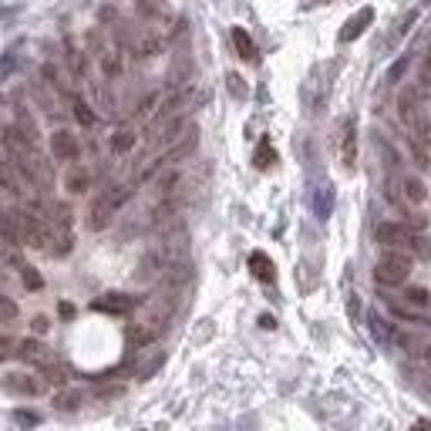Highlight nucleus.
Listing matches in <instances>:
<instances>
[{
  "mask_svg": "<svg viewBox=\"0 0 431 431\" xmlns=\"http://www.w3.org/2000/svg\"><path fill=\"white\" fill-rule=\"evenodd\" d=\"M78 401H81V394H78V391H64V394H58V401H54V405L61 408V411H75Z\"/></svg>",
  "mask_w": 431,
  "mask_h": 431,
  "instance_id": "4c0bfd02",
  "label": "nucleus"
},
{
  "mask_svg": "<svg viewBox=\"0 0 431 431\" xmlns=\"http://www.w3.org/2000/svg\"><path fill=\"white\" fill-rule=\"evenodd\" d=\"M179 182H182V176H179V169H165L162 176L155 179V196H172V192L179 189Z\"/></svg>",
  "mask_w": 431,
  "mask_h": 431,
  "instance_id": "6ab92c4d",
  "label": "nucleus"
},
{
  "mask_svg": "<svg viewBox=\"0 0 431 431\" xmlns=\"http://www.w3.org/2000/svg\"><path fill=\"white\" fill-rule=\"evenodd\" d=\"M425 357H428V361H431V344H428V351H425Z\"/></svg>",
  "mask_w": 431,
  "mask_h": 431,
  "instance_id": "09e8293b",
  "label": "nucleus"
},
{
  "mask_svg": "<svg viewBox=\"0 0 431 431\" xmlns=\"http://www.w3.org/2000/svg\"><path fill=\"white\" fill-rule=\"evenodd\" d=\"M7 216L14 219V226H17V233H21V243L34 246V250H44V246L51 243L48 226H44V219H41V216L27 213V209H11Z\"/></svg>",
  "mask_w": 431,
  "mask_h": 431,
  "instance_id": "7ed1b4c3",
  "label": "nucleus"
},
{
  "mask_svg": "<svg viewBox=\"0 0 431 431\" xmlns=\"http://www.w3.org/2000/svg\"><path fill=\"white\" fill-rule=\"evenodd\" d=\"M102 71H105V78H108V81H115V78L122 75V61H118V54H115V51H105L102 54Z\"/></svg>",
  "mask_w": 431,
  "mask_h": 431,
  "instance_id": "c85d7f7f",
  "label": "nucleus"
},
{
  "mask_svg": "<svg viewBox=\"0 0 431 431\" xmlns=\"http://www.w3.org/2000/svg\"><path fill=\"white\" fill-rule=\"evenodd\" d=\"M374 236H378V243L388 246V250H415L418 256H431L428 240L421 236L418 229H411V223H381V226L374 229Z\"/></svg>",
  "mask_w": 431,
  "mask_h": 431,
  "instance_id": "f257e3e1",
  "label": "nucleus"
},
{
  "mask_svg": "<svg viewBox=\"0 0 431 431\" xmlns=\"http://www.w3.org/2000/svg\"><path fill=\"white\" fill-rule=\"evenodd\" d=\"M162 273V256L159 253H145L139 263V280H152Z\"/></svg>",
  "mask_w": 431,
  "mask_h": 431,
  "instance_id": "4be33fe9",
  "label": "nucleus"
},
{
  "mask_svg": "<svg viewBox=\"0 0 431 431\" xmlns=\"http://www.w3.org/2000/svg\"><path fill=\"white\" fill-rule=\"evenodd\" d=\"M31 330H34V334H48V330H51V320L44 317V314H38V317L31 320Z\"/></svg>",
  "mask_w": 431,
  "mask_h": 431,
  "instance_id": "37998d69",
  "label": "nucleus"
},
{
  "mask_svg": "<svg viewBox=\"0 0 431 431\" xmlns=\"http://www.w3.org/2000/svg\"><path fill=\"white\" fill-rule=\"evenodd\" d=\"M17 354L24 357V361H34V364H41V368H44V364H51V361H54V357L48 354V347H44L41 341H34V337H27V341L17 344Z\"/></svg>",
  "mask_w": 431,
  "mask_h": 431,
  "instance_id": "f8f14e48",
  "label": "nucleus"
},
{
  "mask_svg": "<svg viewBox=\"0 0 431 431\" xmlns=\"http://www.w3.org/2000/svg\"><path fill=\"white\" fill-rule=\"evenodd\" d=\"M21 280H24V287H27L31 293L44 287V280H41V273H38L34 267H27V263H21Z\"/></svg>",
  "mask_w": 431,
  "mask_h": 431,
  "instance_id": "7c9ffc66",
  "label": "nucleus"
},
{
  "mask_svg": "<svg viewBox=\"0 0 431 431\" xmlns=\"http://www.w3.org/2000/svg\"><path fill=\"white\" fill-rule=\"evenodd\" d=\"M233 48H236V54H240L243 61H253L256 58V44L246 34V27H233Z\"/></svg>",
  "mask_w": 431,
  "mask_h": 431,
  "instance_id": "f3484780",
  "label": "nucleus"
},
{
  "mask_svg": "<svg viewBox=\"0 0 431 431\" xmlns=\"http://www.w3.org/2000/svg\"><path fill=\"white\" fill-rule=\"evenodd\" d=\"M41 374L51 381V384H64V381H68V371H64V364H58V361L44 364V368H41Z\"/></svg>",
  "mask_w": 431,
  "mask_h": 431,
  "instance_id": "2f4dec72",
  "label": "nucleus"
},
{
  "mask_svg": "<svg viewBox=\"0 0 431 431\" xmlns=\"http://www.w3.org/2000/svg\"><path fill=\"white\" fill-rule=\"evenodd\" d=\"M14 354H17V341L11 334H0V361H11Z\"/></svg>",
  "mask_w": 431,
  "mask_h": 431,
  "instance_id": "58836bf2",
  "label": "nucleus"
},
{
  "mask_svg": "<svg viewBox=\"0 0 431 431\" xmlns=\"http://www.w3.org/2000/svg\"><path fill=\"white\" fill-rule=\"evenodd\" d=\"M51 155L58 162H75L81 155V145H78V135H71L68 128H58L51 135Z\"/></svg>",
  "mask_w": 431,
  "mask_h": 431,
  "instance_id": "423d86ee",
  "label": "nucleus"
},
{
  "mask_svg": "<svg viewBox=\"0 0 431 431\" xmlns=\"http://www.w3.org/2000/svg\"><path fill=\"white\" fill-rule=\"evenodd\" d=\"M102 196H105V199H108V203L115 206V209H118V206H125V203H128V189H125V186H108V189H105Z\"/></svg>",
  "mask_w": 431,
  "mask_h": 431,
  "instance_id": "72a5a7b5",
  "label": "nucleus"
},
{
  "mask_svg": "<svg viewBox=\"0 0 431 431\" xmlns=\"http://www.w3.org/2000/svg\"><path fill=\"white\" fill-rule=\"evenodd\" d=\"M273 162H277V152H273L270 139H263V142H260V149H256V155H253V165H256V169H270Z\"/></svg>",
  "mask_w": 431,
  "mask_h": 431,
  "instance_id": "393cba45",
  "label": "nucleus"
},
{
  "mask_svg": "<svg viewBox=\"0 0 431 431\" xmlns=\"http://www.w3.org/2000/svg\"><path fill=\"white\" fill-rule=\"evenodd\" d=\"M398 112H401V122H405L411 132L421 125V118H418V95H415V91H405V95L398 98Z\"/></svg>",
  "mask_w": 431,
  "mask_h": 431,
  "instance_id": "4468645a",
  "label": "nucleus"
},
{
  "mask_svg": "<svg viewBox=\"0 0 431 431\" xmlns=\"http://www.w3.org/2000/svg\"><path fill=\"white\" fill-rule=\"evenodd\" d=\"M405 300L411 307H418V310H428L431 307V293L425 290V287H408L405 290Z\"/></svg>",
  "mask_w": 431,
  "mask_h": 431,
  "instance_id": "a878e982",
  "label": "nucleus"
},
{
  "mask_svg": "<svg viewBox=\"0 0 431 431\" xmlns=\"http://www.w3.org/2000/svg\"><path fill=\"white\" fill-rule=\"evenodd\" d=\"M378 149H381V155L388 159V169H394V165H398V155H394V149H391V145H388V142H384V139H378Z\"/></svg>",
  "mask_w": 431,
  "mask_h": 431,
  "instance_id": "79ce46f5",
  "label": "nucleus"
},
{
  "mask_svg": "<svg viewBox=\"0 0 431 431\" xmlns=\"http://www.w3.org/2000/svg\"><path fill=\"white\" fill-rule=\"evenodd\" d=\"M14 118H17V128L24 132L27 139L38 142V125H34V118L27 115V108H21V105H17V108H14Z\"/></svg>",
  "mask_w": 431,
  "mask_h": 431,
  "instance_id": "5701e85b",
  "label": "nucleus"
},
{
  "mask_svg": "<svg viewBox=\"0 0 431 431\" xmlns=\"http://www.w3.org/2000/svg\"><path fill=\"white\" fill-rule=\"evenodd\" d=\"M14 64H17V54H14V51H7L4 58H0V85L7 81V75L14 71Z\"/></svg>",
  "mask_w": 431,
  "mask_h": 431,
  "instance_id": "ea45409f",
  "label": "nucleus"
},
{
  "mask_svg": "<svg viewBox=\"0 0 431 431\" xmlns=\"http://www.w3.org/2000/svg\"><path fill=\"white\" fill-rule=\"evenodd\" d=\"M408 64H411V58H398V61L391 64V68H388V78H384V81H388V85H398V81H401V78H405V71H408Z\"/></svg>",
  "mask_w": 431,
  "mask_h": 431,
  "instance_id": "473e14b6",
  "label": "nucleus"
},
{
  "mask_svg": "<svg viewBox=\"0 0 431 431\" xmlns=\"http://www.w3.org/2000/svg\"><path fill=\"white\" fill-rule=\"evenodd\" d=\"M411 277V256L401 253V250H384L374 267V280L381 287H401Z\"/></svg>",
  "mask_w": 431,
  "mask_h": 431,
  "instance_id": "f03ea898",
  "label": "nucleus"
},
{
  "mask_svg": "<svg viewBox=\"0 0 431 431\" xmlns=\"http://www.w3.org/2000/svg\"><path fill=\"white\" fill-rule=\"evenodd\" d=\"M0 189L11 192V196H21V182H17V169H14V162H0Z\"/></svg>",
  "mask_w": 431,
  "mask_h": 431,
  "instance_id": "aec40b11",
  "label": "nucleus"
},
{
  "mask_svg": "<svg viewBox=\"0 0 431 431\" xmlns=\"http://www.w3.org/2000/svg\"><path fill=\"white\" fill-rule=\"evenodd\" d=\"M337 152H341V165L351 172L357 165V122L354 118H344L341 139H337Z\"/></svg>",
  "mask_w": 431,
  "mask_h": 431,
  "instance_id": "39448f33",
  "label": "nucleus"
},
{
  "mask_svg": "<svg viewBox=\"0 0 431 431\" xmlns=\"http://www.w3.org/2000/svg\"><path fill=\"white\" fill-rule=\"evenodd\" d=\"M418 88L431 91V51L421 58V71H418Z\"/></svg>",
  "mask_w": 431,
  "mask_h": 431,
  "instance_id": "c9c22d12",
  "label": "nucleus"
},
{
  "mask_svg": "<svg viewBox=\"0 0 431 431\" xmlns=\"http://www.w3.org/2000/svg\"><path fill=\"white\" fill-rule=\"evenodd\" d=\"M250 270H253V277L263 280V283H273V280H277V267H273V260H270L263 250H253V253H250Z\"/></svg>",
  "mask_w": 431,
  "mask_h": 431,
  "instance_id": "ddd939ff",
  "label": "nucleus"
},
{
  "mask_svg": "<svg viewBox=\"0 0 431 431\" xmlns=\"http://www.w3.org/2000/svg\"><path fill=\"white\" fill-rule=\"evenodd\" d=\"M260 324H263V327H267V330H273V327H277V320L270 317V314H267V317H260Z\"/></svg>",
  "mask_w": 431,
  "mask_h": 431,
  "instance_id": "49530a36",
  "label": "nucleus"
},
{
  "mask_svg": "<svg viewBox=\"0 0 431 431\" xmlns=\"http://www.w3.org/2000/svg\"><path fill=\"white\" fill-rule=\"evenodd\" d=\"M91 307L102 310V314H132L135 310V300L125 297V293H108V297H98Z\"/></svg>",
  "mask_w": 431,
  "mask_h": 431,
  "instance_id": "9d476101",
  "label": "nucleus"
},
{
  "mask_svg": "<svg viewBox=\"0 0 431 431\" xmlns=\"http://www.w3.org/2000/svg\"><path fill=\"white\" fill-rule=\"evenodd\" d=\"M196 145H199V128L196 125H186L182 128V135H179L172 145H169V152L159 159V165H172V162H182V159H189L196 152Z\"/></svg>",
  "mask_w": 431,
  "mask_h": 431,
  "instance_id": "20e7f679",
  "label": "nucleus"
},
{
  "mask_svg": "<svg viewBox=\"0 0 431 431\" xmlns=\"http://www.w3.org/2000/svg\"><path fill=\"white\" fill-rule=\"evenodd\" d=\"M4 391L11 394H41L44 391V384L34 378H27V374H7L4 378Z\"/></svg>",
  "mask_w": 431,
  "mask_h": 431,
  "instance_id": "9b49d317",
  "label": "nucleus"
},
{
  "mask_svg": "<svg viewBox=\"0 0 431 431\" xmlns=\"http://www.w3.org/2000/svg\"><path fill=\"white\" fill-rule=\"evenodd\" d=\"M229 91H233L236 98H246V88H243V78L240 75H229Z\"/></svg>",
  "mask_w": 431,
  "mask_h": 431,
  "instance_id": "c03bdc74",
  "label": "nucleus"
},
{
  "mask_svg": "<svg viewBox=\"0 0 431 431\" xmlns=\"http://www.w3.org/2000/svg\"><path fill=\"white\" fill-rule=\"evenodd\" d=\"M75 118H78V125H85V128L95 125V112H91V105L85 98H75Z\"/></svg>",
  "mask_w": 431,
  "mask_h": 431,
  "instance_id": "c756f323",
  "label": "nucleus"
},
{
  "mask_svg": "<svg viewBox=\"0 0 431 431\" xmlns=\"http://www.w3.org/2000/svg\"><path fill=\"white\" fill-rule=\"evenodd\" d=\"M112 149L118 155H125L135 149V132L132 128H115V135H112Z\"/></svg>",
  "mask_w": 431,
  "mask_h": 431,
  "instance_id": "412c9836",
  "label": "nucleus"
},
{
  "mask_svg": "<svg viewBox=\"0 0 431 431\" xmlns=\"http://www.w3.org/2000/svg\"><path fill=\"white\" fill-rule=\"evenodd\" d=\"M162 364H165V354H162V351H152V354H145V357L139 361V368H135V378H139V381H149L155 371L162 368Z\"/></svg>",
  "mask_w": 431,
  "mask_h": 431,
  "instance_id": "a211bd4d",
  "label": "nucleus"
},
{
  "mask_svg": "<svg viewBox=\"0 0 431 431\" xmlns=\"http://www.w3.org/2000/svg\"><path fill=\"white\" fill-rule=\"evenodd\" d=\"M61 317H75V307H71V304H61Z\"/></svg>",
  "mask_w": 431,
  "mask_h": 431,
  "instance_id": "de8ad7c7",
  "label": "nucleus"
},
{
  "mask_svg": "<svg viewBox=\"0 0 431 431\" xmlns=\"http://www.w3.org/2000/svg\"><path fill=\"white\" fill-rule=\"evenodd\" d=\"M17 421H24V425H34V421H38V415H31V411H21V415H17Z\"/></svg>",
  "mask_w": 431,
  "mask_h": 431,
  "instance_id": "a18cd8bd",
  "label": "nucleus"
},
{
  "mask_svg": "<svg viewBox=\"0 0 431 431\" xmlns=\"http://www.w3.org/2000/svg\"><path fill=\"white\" fill-rule=\"evenodd\" d=\"M415 21H418V11H408L405 17H401V21H398V27H394L391 41H398V38H401V34H408V31H411V24H415Z\"/></svg>",
  "mask_w": 431,
  "mask_h": 431,
  "instance_id": "e433bc0d",
  "label": "nucleus"
},
{
  "mask_svg": "<svg viewBox=\"0 0 431 431\" xmlns=\"http://www.w3.org/2000/svg\"><path fill=\"white\" fill-rule=\"evenodd\" d=\"M408 149H411V155H415V165H418V169H428L431 159H428V152H425V142L415 139V135H408Z\"/></svg>",
  "mask_w": 431,
  "mask_h": 431,
  "instance_id": "cd10ccee",
  "label": "nucleus"
},
{
  "mask_svg": "<svg viewBox=\"0 0 431 431\" xmlns=\"http://www.w3.org/2000/svg\"><path fill=\"white\" fill-rule=\"evenodd\" d=\"M11 320H17V304L0 293V324H11Z\"/></svg>",
  "mask_w": 431,
  "mask_h": 431,
  "instance_id": "f704fd0d",
  "label": "nucleus"
},
{
  "mask_svg": "<svg viewBox=\"0 0 431 431\" xmlns=\"http://www.w3.org/2000/svg\"><path fill=\"white\" fill-rule=\"evenodd\" d=\"M388 307H391V314L394 317H401V320H411V324H418V327H428V320H425V314H421L418 307H411L408 300H388Z\"/></svg>",
  "mask_w": 431,
  "mask_h": 431,
  "instance_id": "dca6fc26",
  "label": "nucleus"
},
{
  "mask_svg": "<svg viewBox=\"0 0 431 431\" xmlns=\"http://www.w3.org/2000/svg\"><path fill=\"white\" fill-rule=\"evenodd\" d=\"M54 223L64 229H71V209H68V206H54Z\"/></svg>",
  "mask_w": 431,
  "mask_h": 431,
  "instance_id": "a19ab883",
  "label": "nucleus"
},
{
  "mask_svg": "<svg viewBox=\"0 0 431 431\" xmlns=\"http://www.w3.org/2000/svg\"><path fill=\"white\" fill-rule=\"evenodd\" d=\"M112 216H115V206L105 199V196H98L95 203H91V209H88V229H108L112 226Z\"/></svg>",
  "mask_w": 431,
  "mask_h": 431,
  "instance_id": "1a4fd4ad",
  "label": "nucleus"
},
{
  "mask_svg": "<svg viewBox=\"0 0 431 431\" xmlns=\"http://www.w3.org/2000/svg\"><path fill=\"white\" fill-rule=\"evenodd\" d=\"M398 186H401V203H408V206L425 203V196H428L425 182H421V179H415V176H405Z\"/></svg>",
  "mask_w": 431,
  "mask_h": 431,
  "instance_id": "2eb2a0df",
  "label": "nucleus"
},
{
  "mask_svg": "<svg viewBox=\"0 0 431 431\" xmlns=\"http://www.w3.org/2000/svg\"><path fill=\"white\" fill-rule=\"evenodd\" d=\"M371 21H374V7H361L357 14H351V17L344 21V27H341V41H344V44L357 41L371 27Z\"/></svg>",
  "mask_w": 431,
  "mask_h": 431,
  "instance_id": "0eeeda50",
  "label": "nucleus"
},
{
  "mask_svg": "<svg viewBox=\"0 0 431 431\" xmlns=\"http://www.w3.org/2000/svg\"><path fill=\"white\" fill-rule=\"evenodd\" d=\"M71 246H75V236H71V229H64V226H58V233H54V253L58 256H64V253H71Z\"/></svg>",
  "mask_w": 431,
  "mask_h": 431,
  "instance_id": "bb28decb",
  "label": "nucleus"
},
{
  "mask_svg": "<svg viewBox=\"0 0 431 431\" xmlns=\"http://www.w3.org/2000/svg\"><path fill=\"white\" fill-rule=\"evenodd\" d=\"M64 189L71 192V196H85L91 189V172L85 165L78 162H68V172H64Z\"/></svg>",
  "mask_w": 431,
  "mask_h": 431,
  "instance_id": "6e6552de",
  "label": "nucleus"
},
{
  "mask_svg": "<svg viewBox=\"0 0 431 431\" xmlns=\"http://www.w3.org/2000/svg\"><path fill=\"white\" fill-rule=\"evenodd\" d=\"M314 209H317L320 219H327V216H330V209H334V189H330V186H320V189H317Z\"/></svg>",
  "mask_w": 431,
  "mask_h": 431,
  "instance_id": "b1692460",
  "label": "nucleus"
}]
</instances>
